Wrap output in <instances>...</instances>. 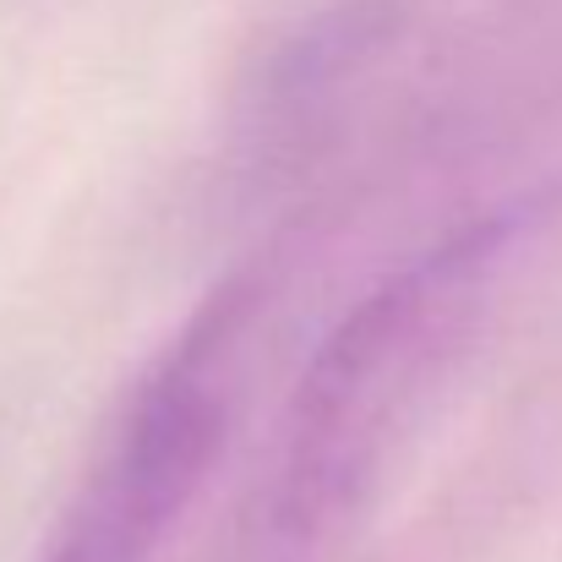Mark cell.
<instances>
[{"label": "cell", "instance_id": "6da1fadb", "mask_svg": "<svg viewBox=\"0 0 562 562\" xmlns=\"http://www.w3.org/2000/svg\"><path fill=\"white\" fill-rule=\"evenodd\" d=\"M503 229V218L459 229L345 312L290 404L246 562H323L356 525L481 317Z\"/></svg>", "mask_w": 562, "mask_h": 562}, {"label": "cell", "instance_id": "7a4b0ae2", "mask_svg": "<svg viewBox=\"0 0 562 562\" xmlns=\"http://www.w3.org/2000/svg\"><path fill=\"white\" fill-rule=\"evenodd\" d=\"M246 295H213L121 398L38 562H154L229 437V361Z\"/></svg>", "mask_w": 562, "mask_h": 562}]
</instances>
